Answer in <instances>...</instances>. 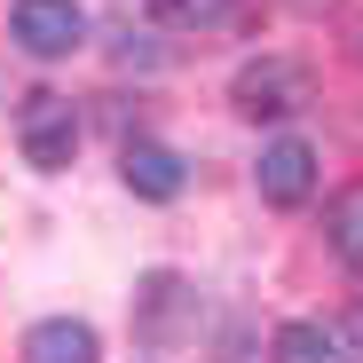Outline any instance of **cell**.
<instances>
[{
    "label": "cell",
    "mask_w": 363,
    "mask_h": 363,
    "mask_svg": "<svg viewBox=\"0 0 363 363\" xmlns=\"http://www.w3.org/2000/svg\"><path fill=\"white\" fill-rule=\"evenodd\" d=\"M229 103L245 118H292L300 103H316V72L300 64V55H253V64L229 79Z\"/></svg>",
    "instance_id": "obj_1"
},
{
    "label": "cell",
    "mask_w": 363,
    "mask_h": 363,
    "mask_svg": "<svg viewBox=\"0 0 363 363\" xmlns=\"http://www.w3.org/2000/svg\"><path fill=\"white\" fill-rule=\"evenodd\" d=\"M16 150H24V166H40V174H64L72 150H79V111H72V95H55V87L24 95V111H16Z\"/></svg>",
    "instance_id": "obj_2"
},
{
    "label": "cell",
    "mask_w": 363,
    "mask_h": 363,
    "mask_svg": "<svg viewBox=\"0 0 363 363\" xmlns=\"http://www.w3.org/2000/svg\"><path fill=\"white\" fill-rule=\"evenodd\" d=\"M16 48L40 55V64H55V55H72L87 40V16H79V0H16V16H9Z\"/></svg>",
    "instance_id": "obj_3"
},
{
    "label": "cell",
    "mask_w": 363,
    "mask_h": 363,
    "mask_svg": "<svg viewBox=\"0 0 363 363\" xmlns=\"http://www.w3.org/2000/svg\"><path fill=\"white\" fill-rule=\"evenodd\" d=\"M253 182H261L269 206H308V198H316V150L300 143V135H277V143L261 150Z\"/></svg>",
    "instance_id": "obj_4"
},
{
    "label": "cell",
    "mask_w": 363,
    "mask_h": 363,
    "mask_svg": "<svg viewBox=\"0 0 363 363\" xmlns=\"http://www.w3.org/2000/svg\"><path fill=\"white\" fill-rule=\"evenodd\" d=\"M118 174H127V190L135 198H150V206H174L182 198V158L166 150V143H127V158H118Z\"/></svg>",
    "instance_id": "obj_5"
},
{
    "label": "cell",
    "mask_w": 363,
    "mask_h": 363,
    "mask_svg": "<svg viewBox=\"0 0 363 363\" xmlns=\"http://www.w3.org/2000/svg\"><path fill=\"white\" fill-rule=\"evenodd\" d=\"M24 363H95V324L79 316H40L24 332Z\"/></svg>",
    "instance_id": "obj_6"
},
{
    "label": "cell",
    "mask_w": 363,
    "mask_h": 363,
    "mask_svg": "<svg viewBox=\"0 0 363 363\" xmlns=\"http://www.w3.org/2000/svg\"><path fill=\"white\" fill-rule=\"evenodd\" d=\"M277 363H347V332H332V324H308V316H292V324H277Z\"/></svg>",
    "instance_id": "obj_7"
},
{
    "label": "cell",
    "mask_w": 363,
    "mask_h": 363,
    "mask_svg": "<svg viewBox=\"0 0 363 363\" xmlns=\"http://www.w3.org/2000/svg\"><path fill=\"white\" fill-rule=\"evenodd\" d=\"M135 300H143V316H135V324H143V340H166V332H174V308L190 300V284H182L174 269H150Z\"/></svg>",
    "instance_id": "obj_8"
},
{
    "label": "cell",
    "mask_w": 363,
    "mask_h": 363,
    "mask_svg": "<svg viewBox=\"0 0 363 363\" xmlns=\"http://www.w3.org/2000/svg\"><path fill=\"white\" fill-rule=\"evenodd\" d=\"M324 237H332V253L363 277V182H347V190L332 198V213H324Z\"/></svg>",
    "instance_id": "obj_9"
},
{
    "label": "cell",
    "mask_w": 363,
    "mask_h": 363,
    "mask_svg": "<svg viewBox=\"0 0 363 363\" xmlns=\"http://www.w3.org/2000/svg\"><path fill=\"white\" fill-rule=\"evenodd\" d=\"M150 16L158 24H213V16H229V0H150Z\"/></svg>",
    "instance_id": "obj_10"
},
{
    "label": "cell",
    "mask_w": 363,
    "mask_h": 363,
    "mask_svg": "<svg viewBox=\"0 0 363 363\" xmlns=\"http://www.w3.org/2000/svg\"><path fill=\"white\" fill-rule=\"evenodd\" d=\"M347 340H355V355H363V300H355V316H347Z\"/></svg>",
    "instance_id": "obj_11"
},
{
    "label": "cell",
    "mask_w": 363,
    "mask_h": 363,
    "mask_svg": "<svg viewBox=\"0 0 363 363\" xmlns=\"http://www.w3.org/2000/svg\"><path fill=\"white\" fill-rule=\"evenodd\" d=\"M300 9H316V0H300Z\"/></svg>",
    "instance_id": "obj_12"
}]
</instances>
